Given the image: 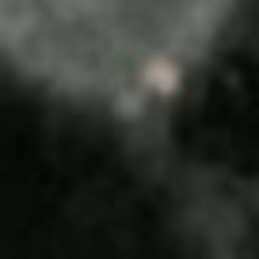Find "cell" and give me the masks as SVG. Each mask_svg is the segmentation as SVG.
Wrapping results in <instances>:
<instances>
[{
  "label": "cell",
  "instance_id": "obj_1",
  "mask_svg": "<svg viewBox=\"0 0 259 259\" xmlns=\"http://www.w3.org/2000/svg\"><path fill=\"white\" fill-rule=\"evenodd\" d=\"M244 0H0V69L103 114H145L213 61Z\"/></svg>",
  "mask_w": 259,
  "mask_h": 259
}]
</instances>
